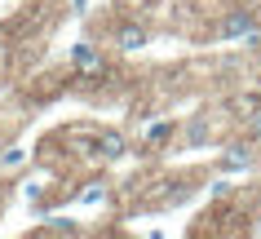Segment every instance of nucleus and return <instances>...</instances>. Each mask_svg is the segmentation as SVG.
Masks as SVG:
<instances>
[{
    "label": "nucleus",
    "instance_id": "obj_4",
    "mask_svg": "<svg viewBox=\"0 0 261 239\" xmlns=\"http://www.w3.org/2000/svg\"><path fill=\"white\" fill-rule=\"evenodd\" d=\"M142 44H146V31L142 27H124L120 31V49L124 54H133V49H142Z\"/></svg>",
    "mask_w": 261,
    "mask_h": 239
},
{
    "label": "nucleus",
    "instance_id": "obj_7",
    "mask_svg": "<svg viewBox=\"0 0 261 239\" xmlns=\"http://www.w3.org/2000/svg\"><path fill=\"white\" fill-rule=\"evenodd\" d=\"M102 195H107V186H102V182H89V191H84V204H97V199H102Z\"/></svg>",
    "mask_w": 261,
    "mask_h": 239
},
{
    "label": "nucleus",
    "instance_id": "obj_8",
    "mask_svg": "<svg viewBox=\"0 0 261 239\" xmlns=\"http://www.w3.org/2000/svg\"><path fill=\"white\" fill-rule=\"evenodd\" d=\"M248 133H252V138H261V111L248 115Z\"/></svg>",
    "mask_w": 261,
    "mask_h": 239
},
{
    "label": "nucleus",
    "instance_id": "obj_6",
    "mask_svg": "<svg viewBox=\"0 0 261 239\" xmlns=\"http://www.w3.org/2000/svg\"><path fill=\"white\" fill-rule=\"evenodd\" d=\"M80 226L75 222H49V226H40V235H75Z\"/></svg>",
    "mask_w": 261,
    "mask_h": 239
},
{
    "label": "nucleus",
    "instance_id": "obj_1",
    "mask_svg": "<svg viewBox=\"0 0 261 239\" xmlns=\"http://www.w3.org/2000/svg\"><path fill=\"white\" fill-rule=\"evenodd\" d=\"M71 71H75L80 80H102L107 62H102V54H97L93 44H75V49H71Z\"/></svg>",
    "mask_w": 261,
    "mask_h": 239
},
{
    "label": "nucleus",
    "instance_id": "obj_5",
    "mask_svg": "<svg viewBox=\"0 0 261 239\" xmlns=\"http://www.w3.org/2000/svg\"><path fill=\"white\" fill-rule=\"evenodd\" d=\"M252 164V151L248 146H230V155H226V169H248Z\"/></svg>",
    "mask_w": 261,
    "mask_h": 239
},
{
    "label": "nucleus",
    "instance_id": "obj_3",
    "mask_svg": "<svg viewBox=\"0 0 261 239\" xmlns=\"http://www.w3.org/2000/svg\"><path fill=\"white\" fill-rule=\"evenodd\" d=\"M93 155H102V160H120L124 155V138L115 133V128H102L93 138Z\"/></svg>",
    "mask_w": 261,
    "mask_h": 239
},
{
    "label": "nucleus",
    "instance_id": "obj_2",
    "mask_svg": "<svg viewBox=\"0 0 261 239\" xmlns=\"http://www.w3.org/2000/svg\"><path fill=\"white\" fill-rule=\"evenodd\" d=\"M217 31H221V40H244V36L257 31V18H252V9H230Z\"/></svg>",
    "mask_w": 261,
    "mask_h": 239
}]
</instances>
